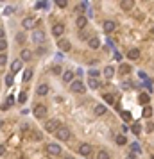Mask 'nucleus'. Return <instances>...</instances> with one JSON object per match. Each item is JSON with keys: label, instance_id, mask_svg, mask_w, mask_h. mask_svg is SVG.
<instances>
[{"label": "nucleus", "instance_id": "1", "mask_svg": "<svg viewBox=\"0 0 154 159\" xmlns=\"http://www.w3.org/2000/svg\"><path fill=\"white\" fill-rule=\"evenodd\" d=\"M54 134H56V136H57V140H61V141H68V140H70V136H72V132H70V129H68V127H59Z\"/></svg>", "mask_w": 154, "mask_h": 159}, {"label": "nucleus", "instance_id": "2", "mask_svg": "<svg viewBox=\"0 0 154 159\" xmlns=\"http://www.w3.org/2000/svg\"><path fill=\"white\" fill-rule=\"evenodd\" d=\"M70 91H72V93H79V95H81V93H84V91H86V86H84L81 81H74V82H70Z\"/></svg>", "mask_w": 154, "mask_h": 159}, {"label": "nucleus", "instance_id": "3", "mask_svg": "<svg viewBox=\"0 0 154 159\" xmlns=\"http://www.w3.org/2000/svg\"><path fill=\"white\" fill-rule=\"evenodd\" d=\"M32 115H34L36 118H45V116H47V106H43V104H38V106H34V109H32Z\"/></svg>", "mask_w": 154, "mask_h": 159}, {"label": "nucleus", "instance_id": "4", "mask_svg": "<svg viewBox=\"0 0 154 159\" xmlns=\"http://www.w3.org/2000/svg\"><path fill=\"white\" fill-rule=\"evenodd\" d=\"M59 127H61V122H59V120H56V118L45 124V129H47L48 132H56V131H57Z\"/></svg>", "mask_w": 154, "mask_h": 159}, {"label": "nucleus", "instance_id": "5", "mask_svg": "<svg viewBox=\"0 0 154 159\" xmlns=\"http://www.w3.org/2000/svg\"><path fill=\"white\" fill-rule=\"evenodd\" d=\"M92 150H93V149H92V145H90V143H81V145H79V149H77V152H79L81 156H84V158H86V156H90V154H92Z\"/></svg>", "mask_w": 154, "mask_h": 159}, {"label": "nucleus", "instance_id": "6", "mask_svg": "<svg viewBox=\"0 0 154 159\" xmlns=\"http://www.w3.org/2000/svg\"><path fill=\"white\" fill-rule=\"evenodd\" d=\"M57 47H59V50H63V52H70L72 50V43L68 41V39H57Z\"/></svg>", "mask_w": 154, "mask_h": 159}, {"label": "nucleus", "instance_id": "7", "mask_svg": "<svg viewBox=\"0 0 154 159\" xmlns=\"http://www.w3.org/2000/svg\"><path fill=\"white\" fill-rule=\"evenodd\" d=\"M36 21L38 20H34V18H25L23 21H22V25H23V29H27V30H32V29H36Z\"/></svg>", "mask_w": 154, "mask_h": 159}, {"label": "nucleus", "instance_id": "8", "mask_svg": "<svg viewBox=\"0 0 154 159\" xmlns=\"http://www.w3.org/2000/svg\"><path fill=\"white\" fill-rule=\"evenodd\" d=\"M47 152L52 154V156H59V154H61V147H59L57 143H48V145H47Z\"/></svg>", "mask_w": 154, "mask_h": 159}, {"label": "nucleus", "instance_id": "9", "mask_svg": "<svg viewBox=\"0 0 154 159\" xmlns=\"http://www.w3.org/2000/svg\"><path fill=\"white\" fill-rule=\"evenodd\" d=\"M32 41H34V43H43V41H45V32H43V30H34Z\"/></svg>", "mask_w": 154, "mask_h": 159}, {"label": "nucleus", "instance_id": "10", "mask_svg": "<svg viewBox=\"0 0 154 159\" xmlns=\"http://www.w3.org/2000/svg\"><path fill=\"white\" fill-rule=\"evenodd\" d=\"M52 34H54V36H63V34H65V25H63V23H56V25L52 27Z\"/></svg>", "mask_w": 154, "mask_h": 159}, {"label": "nucleus", "instance_id": "11", "mask_svg": "<svg viewBox=\"0 0 154 159\" xmlns=\"http://www.w3.org/2000/svg\"><path fill=\"white\" fill-rule=\"evenodd\" d=\"M120 7H122V11H131L135 7V0H122Z\"/></svg>", "mask_w": 154, "mask_h": 159}, {"label": "nucleus", "instance_id": "12", "mask_svg": "<svg viewBox=\"0 0 154 159\" xmlns=\"http://www.w3.org/2000/svg\"><path fill=\"white\" fill-rule=\"evenodd\" d=\"M22 70V59H16L11 63V73H18Z\"/></svg>", "mask_w": 154, "mask_h": 159}, {"label": "nucleus", "instance_id": "13", "mask_svg": "<svg viewBox=\"0 0 154 159\" xmlns=\"http://www.w3.org/2000/svg\"><path fill=\"white\" fill-rule=\"evenodd\" d=\"M86 23H88V20H86V16H83V14H79V16H77V20H75V25H77L79 29H84V27H86Z\"/></svg>", "mask_w": 154, "mask_h": 159}, {"label": "nucleus", "instance_id": "14", "mask_svg": "<svg viewBox=\"0 0 154 159\" xmlns=\"http://www.w3.org/2000/svg\"><path fill=\"white\" fill-rule=\"evenodd\" d=\"M115 27H117V25H115V21H113V20H106V21H104V30H106L108 34H109V32H113V30H115Z\"/></svg>", "mask_w": 154, "mask_h": 159}, {"label": "nucleus", "instance_id": "15", "mask_svg": "<svg viewBox=\"0 0 154 159\" xmlns=\"http://www.w3.org/2000/svg\"><path fill=\"white\" fill-rule=\"evenodd\" d=\"M63 81L65 82H74V72L72 70H65L63 72Z\"/></svg>", "mask_w": 154, "mask_h": 159}, {"label": "nucleus", "instance_id": "16", "mask_svg": "<svg viewBox=\"0 0 154 159\" xmlns=\"http://www.w3.org/2000/svg\"><path fill=\"white\" fill-rule=\"evenodd\" d=\"M88 47H90V48H99V47H100L99 38H95V36H93V38H90V39H88Z\"/></svg>", "mask_w": 154, "mask_h": 159}, {"label": "nucleus", "instance_id": "17", "mask_svg": "<svg viewBox=\"0 0 154 159\" xmlns=\"http://www.w3.org/2000/svg\"><path fill=\"white\" fill-rule=\"evenodd\" d=\"M127 57H129L131 61H135V59H138V57H140V50H138V48H131V50L127 52Z\"/></svg>", "mask_w": 154, "mask_h": 159}, {"label": "nucleus", "instance_id": "18", "mask_svg": "<svg viewBox=\"0 0 154 159\" xmlns=\"http://www.w3.org/2000/svg\"><path fill=\"white\" fill-rule=\"evenodd\" d=\"M20 59H22V61H31V59H32V52H31V50H27V48H25V50H22Z\"/></svg>", "mask_w": 154, "mask_h": 159}, {"label": "nucleus", "instance_id": "19", "mask_svg": "<svg viewBox=\"0 0 154 159\" xmlns=\"http://www.w3.org/2000/svg\"><path fill=\"white\" fill-rule=\"evenodd\" d=\"M36 93H38V95H41V97H45V95L48 93V86H47V84H39V86H38V89H36Z\"/></svg>", "mask_w": 154, "mask_h": 159}, {"label": "nucleus", "instance_id": "20", "mask_svg": "<svg viewBox=\"0 0 154 159\" xmlns=\"http://www.w3.org/2000/svg\"><path fill=\"white\" fill-rule=\"evenodd\" d=\"M118 72H120V75H129L131 73V66L129 64H120Z\"/></svg>", "mask_w": 154, "mask_h": 159}, {"label": "nucleus", "instance_id": "21", "mask_svg": "<svg viewBox=\"0 0 154 159\" xmlns=\"http://www.w3.org/2000/svg\"><path fill=\"white\" fill-rule=\"evenodd\" d=\"M88 86H90L92 89L99 88V81H97V77H90V79H88Z\"/></svg>", "mask_w": 154, "mask_h": 159}, {"label": "nucleus", "instance_id": "22", "mask_svg": "<svg viewBox=\"0 0 154 159\" xmlns=\"http://www.w3.org/2000/svg\"><path fill=\"white\" fill-rule=\"evenodd\" d=\"M138 100H140V104H147V102L151 100V95H149V93H140Z\"/></svg>", "mask_w": 154, "mask_h": 159}, {"label": "nucleus", "instance_id": "23", "mask_svg": "<svg viewBox=\"0 0 154 159\" xmlns=\"http://www.w3.org/2000/svg\"><path fill=\"white\" fill-rule=\"evenodd\" d=\"M104 75H106L108 79H111V77L115 75V70H113V66H106V68H104Z\"/></svg>", "mask_w": 154, "mask_h": 159}, {"label": "nucleus", "instance_id": "24", "mask_svg": "<svg viewBox=\"0 0 154 159\" xmlns=\"http://www.w3.org/2000/svg\"><path fill=\"white\" fill-rule=\"evenodd\" d=\"M106 111H108V109H106L104 106H95V115H97V116H102V115H106Z\"/></svg>", "mask_w": 154, "mask_h": 159}, {"label": "nucleus", "instance_id": "25", "mask_svg": "<svg viewBox=\"0 0 154 159\" xmlns=\"http://www.w3.org/2000/svg\"><path fill=\"white\" fill-rule=\"evenodd\" d=\"M31 79H32V70H31V68H27V70L23 72V81H25V82H29Z\"/></svg>", "mask_w": 154, "mask_h": 159}, {"label": "nucleus", "instance_id": "26", "mask_svg": "<svg viewBox=\"0 0 154 159\" xmlns=\"http://www.w3.org/2000/svg\"><path fill=\"white\" fill-rule=\"evenodd\" d=\"M115 141H117V145H120V147H122V145H126V143H127V138H126V136H122V134H118Z\"/></svg>", "mask_w": 154, "mask_h": 159}, {"label": "nucleus", "instance_id": "27", "mask_svg": "<svg viewBox=\"0 0 154 159\" xmlns=\"http://www.w3.org/2000/svg\"><path fill=\"white\" fill-rule=\"evenodd\" d=\"M97 159H109L108 150H99V152H97Z\"/></svg>", "mask_w": 154, "mask_h": 159}, {"label": "nucleus", "instance_id": "28", "mask_svg": "<svg viewBox=\"0 0 154 159\" xmlns=\"http://www.w3.org/2000/svg\"><path fill=\"white\" fill-rule=\"evenodd\" d=\"M52 73H54V75H61V73H63V68H61L59 64H54V66H52Z\"/></svg>", "mask_w": 154, "mask_h": 159}, {"label": "nucleus", "instance_id": "29", "mask_svg": "<svg viewBox=\"0 0 154 159\" xmlns=\"http://www.w3.org/2000/svg\"><path fill=\"white\" fill-rule=\"evenodd\" d=\"M75 11H77V14L84 13V11H86V4H77V5H75Z\"/></svg>", "mask_w": 154, "mask_h": 159}, {"label": "nucleus", "instance_id": "30", "mask_svg": "<svg viewBox=\"0 0 154 159\" xmlns=\"http://www.w3.org/2000/svg\"><path fill=\"white\" fill-rule=\"evenodd\" d=\"M4 82H5V86H13V73L5 75V77H4Z\"/></svg>", "mask_w": 154, "mask_h": 159}, {"label": "nucleus", "instance_id": "31", "mask_svg": "<svg viewBox=\"0 0 154 159\" xmlns=\"http://www.w3.org/2000/svg\"><path fill=\"white\" fill-rule=\"evenodd\" d=\"M120 115H122V118H124V120H126V122H131V118H133V116H131V113H129V111H120Z\"/></svg>", "mask_w": 154, "mask_h": 159}, {"label": "nucleus", "instance_id": "32", "mask_svg": "<svg viewBox=\"0 0 154 159\" xmlns=\"http://www.w3.org/2000/svg\"><path fill=\"white\" fill-rule=\"evenodd\" d=\"M131 131H133L135 134H140V131H142V127H140V124H138V122H136V124H133V125H131Z\"/></svg>", "mask_w": 154, "mask_h": 159}, {"label": "nucleus", "instance_id": "33", "mask_svg": "<svg viewBox=\"0 0 154 159\" xmlns=\"http://www.w3.org/2000/svg\"><path fill=\"white\" fill-rule=\"evenodd\" d=\"M104 100H106L108 104H113V102H115V98H113L111 93H104Z\"/></svg>", "mask_w": 154, "mask_h": 159}, {"label": "nucleus", "instance_id": "34", "mask_svg": "<svg viewBox=\"0 0 154 159\" xmlns=\"http://www.w3.org/2000/svg\"><path fill=\"white\" fill-rule=\"evenodd\" d=\"M0 48H2V52L7 50V41H5V38H0Z\"/></svg>", "mask_w": 154, "mask_h": 159}, {"label": "nucleus", "instance_id": "35", "mask_svg": "<svg viewBox=\"0 0 154 159\" xmlns=\"http://www.w3.org/2000/svg\"><path fill=\"white\" fill-rule=\"evenodd\" d=\"M54 2H56L57 7H66L68 5V0H54Z\"/></svg>", "mask_w": 154, "mask_h": 159}, {"label": "nucleus", "instance_id": "36", "mask_svg": "<svg viewBox=\"0 0 154 159\" xmlns=\"http://www.w3.org/2000/svg\"><path fill=\"white\" fill-rule=\"evenodd\" d=\"M31 138H32L34 141H39L43 136H41V132H38V131H36V132H32V136H31Z\"/></svg>", "mask_w": 154, "mask_h": 159}, {"label": "nucleus", "instance_id": "37", "mask_svg": "<svg viewBox=\"0 0 154 159\" xmlns=\"http://www.w3.org/2000/svg\"><path fill=\"white\" fill-rule=\"evenodd\" d=\"M16 41H18V43H23V41H25V34H23V32L16 34Z\"/></svg>", "mask_w": 154, "mask_h": 159}, {"label": "nucleus", "instance_id": "38", "mask_svg": "<svg viewBox=\"0 0 154 159\" xmlns=\"http://www.w3.org/2000/svg\"><path fill=\"white\" fill-rule=\"evenodd\" d=\"M25 100H27V95H25V93H23V91H22V93H20V95H18V102H20V104H23V102H25Z\"/></svg>", "mask_w": 154, "mask_h": 159}, {"label": "nucleus", "instance_id": "39", "mask_svg": "<svg viewBox=\"0 0 154 159\" xmlns=\"http://www.w3.org/2000/svg\"><path fill=\"white\" fill-rule=\"evenodd\" d=\"M131 150H133L135 154H138V152H140V145H138V143H131Z\"/></svg>", "mask_w": 154, "mask_h": 159}, {"label": "nucleus", "instance_id": "40", "mask_svg": "<svg viewBox=\"0 0 154 159\" xmlns=\"http://www.w3.org/2000/svg\"><path fill=\"white\" fill-rule=\"evenodd\" d=\"M45 5H47V2H45V0H41V2H38V4H36V9H43Z\"/></svg>", "mask_w": 154, "mask_h": 159}, {"label": "nucleus", "instance_id": "41", "mask_svg": "<svg viewBox=\"0 0 154 159\" xmlns=\"http://www.w3.org/2000/svg\"><path fill=\"white\" fill-rule=\"evenodd\" d=\"M79 39H83V41H88L90 38H88V34H86V32H81V34H79Z\"/></svg>", "mask_w": 154, "mask_h": 159}, {"label": "nucleus", "instance_id": "42", "mask_svg": "<svg viewBox=\"0 0 154 159\" xmlns=\"http://www.w3.org/2000/svg\"><path fill=\"white\" fill-rule=\"evenodd\" d=\"M5 63H7V57H5V54H4V52H2V55H0V64H2V66H4V64H5Z\"/></svg>", "mask_w": 154, "mask_h": 159}, {"label": "nucleus", "instance_id": "43", "mask_svg": "<svg viewBox=\"0 0 154 159\" xmlns=\"http://www.w3.org/2000/svg\"><path fill=\"white\" fill-rule=\"evenodd\" d=\"M88 73H90V77H99V72H97L95 68H92V70H90Z\"/></svg>", "mask_w": 154, "mask_h": 159}, {"label": "nucleus", "instance_id": "44", "mask_svg": "<svg viewBox=\"0 0 154 159\" xmlns=\"http://www.w3.org/2000/svg\"><path fill=\"white\" fill-rule=\"evenodd\" d=\"M151 113H153L151 107H145V109H144V116H151Z\"/></svg>", "mask_w": 154, "mask_h": 159}, {"label": "nucleus", "instance_id": "45", "mask_svg": "<svg viewBox=\"0 0 154 159\" xmlns=\"http://www.w3.org/2000/svg\"><path fill=\"white\" fill-rule=\"evenodd\" d=\"M153 129H154L153 122H149V124H147V131H149V132H151V131H153Z\"/></svg>", "mask_w": 154, "mask_h": 159}, {"label": "nucleus", "instance_id": "46", "mask_svg": "<svg viewBox=\"0 0 154 159\" xmlns=\"http://www.w3.org/2000/svg\"><path fill=\"white\" fill-rule=\"evenodd\" d=\"M13 13V9L11 7H7V9H4V14H11Z\"/></svg>", "mask_w": 154, "mask_h": 159}, {"label": "nucleus", "instance_id": "47", "mask_svg": "<svg viewBox=\"0 0 154 159\" xmlns=\"http://www.w3.org/2000/svg\"><path fill=\"white\" fill-rule=\"evenodd\" d=\"M65 159H74L72 156H65Z\"/></svg>", "mask_w": 154, "mask_h": 159}, {"label": "nucleus", "instance_id": "48", "mask_svg": "<svg viewBox=\"0 0 154 159\" xmlns=\"http://www.w3.org/2000/svg\"><path fill=\"white\" fill-rule=\"evenodd\" d=\"M127 159H136V158H135V156H129V158H127Z\"/></svg>", "mask_w": 154, "mask_h": 159}, {"label": "nucleus", "instance_id": "49", "mask_svg": "<svg viewBox=\"0 0 154 159\" xmlns=\"http://www.w3.org/2000/svg\"><path fill=\"white\" fill-rule=\"evenodd\" d=\"M153 34H154V27H153Z\"/></svg>", "mask_w": 154, "mask_h": 159}, {"label": "nucleus", "instance_id": "50", "mask_svg": "<svg viewBox=\"0 0 154 159\" xmlns=\"http://www.w3.org/2000/svg\"><path fill=\"white\" fill-rule=\"evenodd\" d=\"M18 159H25V158H18Z\"/></svg>", "mask_w": 154, "mask_h": 159}, {"label": "nucleus", "instance_id": "51", "mask_svg": "<svg viewBox=\"0 0 154 159\" xmlns=\"http://www.w3.org/2000/svg\"><path fill=\"white\" fill-rule=\"evenodd\" d=\"M151 159H154V156H153V158H151Z\"/></svg>", "mask_w": 154, "mask_h": 159}, {"label": "nucleus", "instance_id": "52", "mask_svg": "<svg viewBox=\"0 0 154 159\" xmlns=\"http://www.w3.org/2000/svg\"><path fill=\"white\" fill-rule=\"evenodd\" d=\"M2 2H4V0H2Z\"/></svg>", "mask_w": 154, "mask_h": 159}]
</instances>
